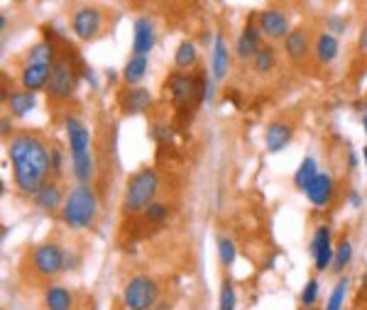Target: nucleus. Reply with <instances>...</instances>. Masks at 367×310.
Segmentation results:
<instances>
[{
    "instance_id": "17",
    "label": "nucleus",
    "mask_w": 367,
    "mask_h": 310,
    "mask_svg": "<svg viewBox=\"0 0 367 310\" xmlns=\"http://www.w3.org/2000/svg\"><path fill=\"white\" fill-rule=\"evenodd\" d=\"M5 105H8V115H13V118L22 120L27 118L34 108H37V93H32V91H10V93L3 95Z\"/></svg>"
},
{
    "instance_id": "46",
    "label": "nucleus",
    "mask_w": 367,
    "mask_h": 310,
    "mask_svg": "<svg viewBox=\"0 0 367 310\" xmlns=\"http://www.w3.org/2000/svg\"><path fill=\"white\" fill-rule=\"evenodd\" d=\"M311 310H323V308H311Z\"/></svg>"
},
{
    "instance_id": "47",
    "label": "nucleus",
    "mask_w": 367,
    "mask_h": 310,
    "mask_svg": "<svg viewBox=\"0 0 367 310\" xmlns=\"http://www.w3.org/2000/svg\"><path fill=\"white\" fill-rule=\"evenodd\" d=\"M299 310H303V308H299Z\"/></svg>"
},
{
    "instance_id": "9",
    "label": "nucleus",
    "mask_w": 367,
    "mask_h": 310,
    "mask_svg": "<svg viewBox=\"0 0 367 310\" xmlns=\"http://www.w3.org/2000/svg\"><path fill=\"white\" fill-rule=\"evenodd\" d=\"M257 27L262 30V34L269 39V42H279V39H286V34H289V17L282 10H262L260 15H257Z\"/></svg>"
},
{
    "instance_id": "24",
    "label": "nucleus",
    "mask_w": 367,
    "mask_h": 310,
    "mask_svg": "<svg viewBox=\"0 0 367 310\" xmlns=\"http://www.w3.org/2000/svg\"><path fill=\"white\" fill-rule=\"evenodd\" d=\"M196 61H198L196 44H193L191 39L179 42V47L174 51V66L179 68V71H191V68L196 66Z\"/></svg>"
},
{
    "instance_id": "38",
    "label": "nucleus",
    "mask_w": 367,
    "mask_h": 310,
    "mask_svg": "<svg viewBox=\"0 0 367 310\" xmlns=\"http://www.w3.org/2000/svg\"><path fill=\"white\" fill-rule=\"evenodd\" d=\"M0 135H3V140L13 137V115H3V120H0Z\"/></svg>"
},
{
    "instance_id": "45",
    "label": "nucleus",
    "mask_w": 367,
    "mask_h": 310,
    "mask_svg": "<svg viewBox=\"0 0 367 310\" xmlns=\"http://www.w3.org/2000/svg\"><path fill=\"white\" fill-rule=\"evenodd\" d=\"M363 159H365V166H367V145L363 147Z\"/></svg>"
},
{
    "instance_id": "28",
    "label": "nucleus",
    "mask_w": 367,
    "mask_h": 310,
    "mask_svg": "<svg viewBox=\"0 0 367 310\" xmlns=\"http://www.w3.org/2000/svg\"><path fill=\"white\" fill-rule=\"evenodd\" d=\"M274 66H277V51L274 47H269V44H262L260 51L255 54V59H252V68H255L257 73H272Z\"/></svg>"
},
{
    "instance_id": "35",
    "label": "nucleus",
    "mask_w": 367,
    "mask_h": 310,
    "mask_svg": "<svg viewBox=\"0 0 367 310\" xmlns=\"http://www.w3.org/2000/svg\"><path fill=\"white\" fill-rule=\"evenodd\" d=\"M145 217H147V222H152V225H162V222H167V217H169V208L164 203H154L150 205V208L145 210Z\"/></svg>"
},
{
    "instance_id": "22",
    "label": "nucleus",
    "mask_w": 367,
    "mask_h": 310,
    "mask_svg": "<svg viewBox=\"0 0 367 310\" xmlns=\"http://www.w3.org/2000/svg\"><path fill=\"white\" fill-rule=\"evenodd\" d=\"M308 49H311V42H308V32L303 30V27H296V30H291L286 34L284 51L291 61H301L303 56L308 54Z\"/></svg>"
},
{
    "instance_id": "44",
    "label": "nucleus",
    "mask_w": 367,
    "mask_h": 310,
    "mask_svg": "<svg viewBox=\"0 0 367 310\" xmlns=\"http://www.w3.org/2000/svg\"><path fill=\"white\" fill-rule=\"evenodd\" d=\"M363 128H365V135H367V113L363 115Z\"/></svg>"
},
{
    "instance_id": "33",
    "label": "nucleus",
    "mask_w": 367,
    "mask_h": 310,
    "mask_svg": "<svg viewBox=\"0 0 367 310\" xmlns=\"http://www.w3.org/2000/svg\"><path fill=\"white\" fill-rule=\"evenodd\" d=\"M318 296H321V284H318V279H308L306 284H303L301 294H299V303H301V308H306V310L316 308Z\"/></svg>"
},
{
    "instance_id": "3",
    "label": "nucleus",
    "mask_w": 367,
    "mask_h": 310,
    "mask_svg": "<svg viewBox=\"0 0 367 310\" xmlns=\"http://www.w3.org/2000/svg\"><path fill=\"white\" fill-rule=\"evenodd\" d=\"M159 191V176L157 171L145 166V169L135 171L133 176L125 183L123 193V210L128 215H137V212H145L154 203Z\"/></svg>"
},
{
    "instance_id": "29",
    "label": "nucleus",
    "mask_w": 367,
    "mask_h": 310,
    "mask_svg": "<svg viewBox=\"0 0 367 310\" xmlns=\"http://www.w3.org/2000/svg\"><path fill=\"white\" fill-rule=\"evenodd\" d=\"M351 262H353V242L348 237H343L336 247V257H333V267H331V272L343 274L348 267H351Z\"/></svg>"
},
{
    "instance_id": "27",
    "label": "nucleus",
    "mask_w": 367,
    "mask_h": 310,
    "mask_svg": "<svg viewBox=\"0 0 367 310\" xmlns=\"http://www.w3.org/2000/svg\"><path fill=\"white\" fill-rule=\"evenodd\" d=\"M27 61H30V64H49V66H54V61H56L54 44H51L49 39L34 44V47L27 51Z\"/></svg>"
},
{
    "instance_id": "43",
    "label": "nucleus",
    "mask_w": 367,
    "mask_h": 310,
    "mask_svg": "<svg viewBox=\"0 0 367 310\" xmlns=\"http://www.w3.org/2000/svg\"><path fill=\"white\" fill-rule=\"evenodd\" d=\"M360 291H367V272H363V279H360Z\"/></svg>"
},
{
    "instance_id": "31",
    "label": "nucleus",
    "mask_w": 367,
    "mask_h": 310,
    "mask_svg": "<svg viewBox=\"0 0 367 310\" xmlns=\"http://www.w3.org/2000/svg\"><path fill=\"white\" fill-rule=\"evenodd\" d=\"M218 259H221V264L226 269H231L235 264V259H238V247H235L233 239L226 237V234L218 237Z\"/></svg>"
},
{
    "instance_id": "30",
    "label": "nucleus",
    "mask_w": 367,
    "mask_h": 310,
    "mask_svg": "<svg viewBox=\"0 0 367 310\" xmlns=\"http://www.w3.org/2000/svg\"><path fill=\"white\" fill-rule=\"evenodd\" d=\"M348 286H351V279H348V277L338 279L323 310H343V306H346V298H348Z\"/></svg>"
},
{
    "instance_id": "26",
    "label": "nucleus",
    "mask_w": 367,
    "mask_h": 310,
    "mask_svg": "<svg viewBox=\"0 0 367 310\" xmlns=\"http://www.w3.org/2000/svg\"><path fill=\"white\" fill-rule=\"evenodd\" d=\"M94 154H81V157H71V174L79 183L94 181Z\"/></svg>"
},
{
    "instance_id": "7",
    "label": "nucleus",
    "mask_w": 367,
    "mask_h": 310,
    "mask_svg": "<svg viewBox=\"0 0 367 310\" xmlns=\"http://www.w3.org/2000/svg\"><path fill=\"white\" fill-rule=\"evenodd\" d=\"M74 88H76V71H74L71 59H69V56H61V59H56L54 66H51L47 95L56 103L69 100L74 95Z\"/></svg>"
},
{
    "instance_id": "16",
    "label": "nucleus",
    "mask_w": 367,
    "mask_h": 310,
    "mask_svg": "<svg viewBox=\"0 0 367 310\" xmlns=\"http://www.w3.org/2000/svg\"><path fill=\"white\" fill-rule=\"evenodd\" d=\"M49 78H51L49 64H30V61H27L20 71V86L25 91H32V93H37V91H42V88L47 91Z\"/></svg>"
},
{
    "instance_id": "5",
    "label": "nucleus",
    "mask_w": 367,
    "mask_h": 310,
    "mask_svg": "<svg viewBox=\"0 0 367 310\" xmlns=\"http://www.w3.org/2000/svg\"><path fill=\"white\" fill-rule=\"evenodd\" d=\"M30 269L37 279L51 281L69 272V252L56 242H42L32 249Z\"/></svg>"
},
{
    "instance_id": "13",
    "label": "nucleus",
    "mask_w": 367,
    "mask_h": 310,
    "mask_svg": "<svg viewBox=\"0 0 367 310\" xmlns=\"http://www.w3.org/2000/svg\"><path fill=\"white\" fill-rule=\"evenodd\" d=\"M118 103L125 115H142L152 108V93L147 88H140V86H128L120 93Z\"/></svg>"
},
{
    "instance_id": "32",
    "label": "nucleus",
    "mask_w": 367,
    "mask_h": 310,
    "mask_svg": "<svg viewBox=\"0 0 367 310\" xmlns=\"http://www.w3.org/2000/svg\"><path fill=\"white\" fill-rule=\"evenodd\" d=\"M238 308V294L231 279L221 281V294H218V310H235Z\"/></svg>"
},
{
    "instance_id": "11",
    "label": "nucleus",
    "mask_w": 367,
    "mask_h": 310,
    "mask_svg": "<svg viewBox=\"0 0 367 310\" xmlns=\"http://www.w3.org/2000/svg\"><path fill=\"white\" fill-rule=\"evenodd\" d=\"M303 193H306V198L311 205H316V208H328L331 200L336 196L333 176H331L328 171H318V176L311 181V186H308Z\"/></svg>"
},
{
    "instance_id": "14",
    "label": "nucleus",
    "mask_w": 367,
    "mask_h": 310,
    "mask_svg": "<svg viewBox=\"0 0 367 310\" xmlns=\"http://www.w3.org/2000/svg\"><path fill=\"white\" fill-rule=\"evenodd\" d=\"M42 308L44 310H76V296L69 286L49 284L42 294Z\"/></svg>"
},
{
    "instance_id": "15",
    "label": "nucleus",
    "mask_w": 367,
    "mask_h": 310,
    "mask_svg": "<svg viewBox=\"0 0 367 310\" xmlns=\"http://www.w3.org/2000/svg\"><path fill=\"white\" fill-rule=\"evenodd\" d=\"M291 137H294V128L284 120H274L265 128V147L269 154H279L282 149L289 147Z\"/></svg>"
},
{
    "instance_id": "41",
    "label": "nucleus",
    "mask_w": 367,
    "mask_h": 310,
    "mask_svg": "<svg viewBox=\"0 0 367 310\" xmlns=\"http://www.w3.org/2000/svg\"><path fill=\"white\" fill-rule=\"evenodd\" d=\"M348 166H351V169H355V166H358V154H355V152L348 154Z\"/></svg>"
},
{
    "instance_id": "34",
    "label": "nucleus",
    "mask_w": 367,
    "mask_h": 310,
    "mask_svg": "<svg viewBox=\"0 0 367 310\" xmlns=\"http://www.w3.org/2000/svg\"><path fill=\"white\" fill-rule=\"evenodd\" d=\"M333 234H331V227L328 225H318L316 229H313V237H311V244H308V254H311V259L318 254L323 247L333 244Z\"/></svg>"
},
{
    "instance_id": "2",
    "label": "nucleus",
    "mask_w": 367,
    "mask_h": 310,
    "mask_svg": "<svg viewBox=\"0 0 367 310\" xmlns=\"http://www.w3.org/2000/svg\"><path fill=\"white\" fill-rule=\"evenodd\" d=\"M99 217V196L91 183H76L61 205V222L69 229H89Z\"/></svg>"
},
{
    "instance_id": "1",
    "label": "nucleus",
    "mask_w": 367,
    "mask_h": 310,
    "mask_svg": "<svg viewBox=\"0 0 367 310\" xmlns=\"http://www.w3.org/2000/svg\"><path fill=\"white\" fill-rule=\"evenodd\" d=\"M8 159L13 164V181L20 196H34L51 174V149L42 137L32 132H17L5 145Z\"/></svg>"
},
{
    "instance_id": "37",
    "label": "nucleus",
    "mask_w": 367,
    "mask_h": 310,
    "mask_svg": "<svg viewBox=\"0 0 367 310\" xmlns=\"http://www.w3.org/2000/svg\"><path fill=\"white\" fill-rule=\"evenodd\" d=\"M328 27H331V34H343L346 32V27H348V22L346 20H341V15H331L328 17Z\"/></svg>"
},
{
    "instance_id": "23",
    "label": "nucleus",
    "mask_w": 367,
    "mask_h": 310,
    "mask_svg": "<svg viewBox=\"0 0 367 310\" xmlns=\"http://www.w3.org/2000/svg\"><path fill=\"white\" fill-rule=\"evenodd\" d=\"M147 71H150V59H147V56H140V54H133L123 66L125 86H140L142 78L147 76Z\"/></svg>"
},
{
    "instance_id": "21",
    "label": "nucleus",
    "mask_w": 367,
    "mask_h": 310,
    "mask_svg": "<svg viewBox=\"0 0 367 310\" xmlns=\"http://www.w3.org/2000/svg\"><path fill=\"white\" fill-rule=\"evenodd\" d=\"M338 51H341V42H338L336 34L331 32H321L313 42V54L321 66H328L338 59Z\"/></svg>"
},
{
    "instance_id": "8",
    "label": "nucleus",
    "mask_w": 367,
    "mask_h": 310,
    "mask_svg": "<svg viewBox=\"0 0 367 310\" xmlns=\"http://www.w3.org/2000/svg\"><path fill=\"white\" fill-rule=\"evenodd\" d=\"M101 27H103V13L99 8H94V5H84L71 17V30L84 42H91V39L99 37Z\"/></svg>"
},
{
    "instance_id": "6",
    "label": "nucleus",
    "mask_w": 367,
    "mask_h": 310,
    "mask_svg": "<svg viewBox=\"0 0 367 310\" xmlns=\"http://www.w3.org/2000/svg\"><path fill=\"white\" fill-rule=\"evenodd\" d=\"M159 284L150 274H135L133 279H128V284L123 286V308L125 310H154L159 303Z\"/></svg>"
},
{
    "instance_id": "42",
    "label": "nucleus",
    "mask_w": 367,
    "mask_h": 310,
    "mask_svg": "<svg viewBox=\"0 0 367 310\" xmlns=\"http://www.w3.org/2000/svg\"><path fill=\"white\" fill-rule=\"evenodd\" d=\"M154 310H174V306H171V303H164V301H159L157 306H154Z\"/></svg>"
},
{
    "instance_id": "36",
    "label": "nucleus",
    "mask_w": 367,
    "mask_h": 310,
    "mask_svg": "<svg viewBox=\"0 0 367 310\" xmlns=\"http://www.w3.org/2000/svg\"><path fill=\"white\" fill-rule=\"evenodd\" d=\"M61 169H64V154L59 147H51V174L61 176Z\"/></svg>"
},
{
    "instance_id": "18",
    "label": "nucleus",
    "mask_w": 367,
    "mask_h": 310,
    "mask_svg": "<svg viewBox=\"0 0 367 310\" xmlns=\"http://www.w3.org/2000/svg\"><path fill=\"white\" fill-rule=\"evenodd\" d=\"M133 34V54L147 56L154 49V42H157V34H154V25L150 17H137Z\"/></svg>"
},
{
    "instance_id": "10",
    "label": "nucleus",
    "mask_w": 367,
    "mask_h": 310,
    "mask_svg": "<svg viewBox=\"0 0 367 310\" xmlns=\"http://www.w3.org/2000/svg\"><path fill=\"white\" fill-rule=\"evenodd\" d=\"M64 130L69 140V152L71 157H81V154H91V132L89 128L76 118V115H66Z\"/></svg>"
},
{
    "instance_id": "19",
    "label": "nucleus",
    "mask_w": 367,
    "mask_h": 310,
    "mask_svg": "<svg viewBox=\"0 0 367 310\" xmlns=\"http://www.w3.org/2000/svg\"><path fill=\"white\" fill-rule=\"evenodd\" d=\"M32 200L42 212H54V210H61V205H64V193H61V186L56 181H47L34 193Z\"/></svg>"
},
{
    "instance_id": "20",
    "label": "nucleus",
    "mask_w": 367,
    "mask_h": 310,
    "mask_svg": "<svg viewBox=\"0 0 367 310\" xmlns=\"http://www.w3.org/2000/svg\"><path fill=\"white\" fill-rule=\"evenodd\" d=\"M211 68H213V81H223L231 68V49L223 34H213V59H211Z\"/></svg>"
},
{
    "instance_id": "39",
    "label": "nucleus",
    "mask_w": 367,
    "mask_h": 310,
    "mask_svg": "<svg viewBox=\"0 0 367 310\" xmlns=\"http://www.w3.org/2000/svg\"><path fill=\"white\" fill-rule=\"evenodd\" d=\"M358 47H360V51H367V22H365V27H363V30H360Z\"/></svg>"
},
{
    "instance_id": "40",
    "label": "nucleus",
    "mask_w": 367,
    "mask_h": 310,
    "mask_svg": "<svg viewBox=\"0 0 367 310\" xmlns=\"http://www.w3.org/2000/svg\"><path fill=\"white\" fill-rule=\"evenodd\" d=\"M351 205L353 208H363V196L358 191H351Z\"/></svg>"
},
{
    "instance_id": "4",
    "label": "nucleus",
    "mask_w": 367,
    "mask_h": 310,
    "mask_svg": "<svg viewBox=\"0 0 367 310\" xmlns=\"http://www.w3.org/2000/svg\"><path fill=\"white\" fill-rule=\"evenodd\" d=\"M164 91H169V100L171 105L179 113L191 110L193 105L206 100V73L191 76L188 71H174L169 73Z\"/></svg>"
},
{
    "instance_id": "25",
    "label": "nucleus",
    "mask_w": 367,
    "mask_h": 310,
    "mask_svg": "<svg viewBox=\"0 0 367 310\" xmlns=\"http://www.w3.org/2000/svg\"><path fill=\"white\" fill-rule=\"evenodd\" d=\"M318 164L313 157H306L303 162L299 164V169L294 171V186L299 188V191H306L308 186H311V181L318 176Z\"/></svg>"
},
{
    "instance_id": "12",
    "label": "nucleus",
    "mask_w": 367,
    "mask_h": 310,
    "mask_svg": "<svg viewBox=\"0 0 367 310\" xmlns=\"http://www.w3.org/2000/svg\"><path fill=\"white\" fill-rule=\"evenodd\" d=\"M262 37H265L262 30L255 25V20H250L248 25L243 27V32H240L238 42H235V56H238L240 61H252L262 47Z\"/></svg>"
}]
</instances>
